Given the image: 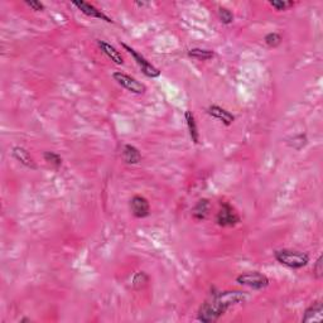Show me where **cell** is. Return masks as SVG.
Returning a JSON list of instances; mask_svg holds the SVG:
<instances>
[{
    "label": "cell",
    "mask_w": 323,
    "mask_h": 323,
    "mask_svg": "<svg viewBox=\"0 0 323 323\" xmlns=\"http://www.w3.org/2000/svg\"><path fill=\"white\" fill-rule=\"evenodd\" d=\"M247 299V294L240 290H225L214 292L211 297L201 305L198 310V319L203 323L216 322L221 315L226 313L229 308L244 303Z\"/></svg>",
    "instance_id": "1"
},
{
    "label": "cell",
    "mask_w": 323,
    "mask_h": 323,
    "mask_svg": "<svg viewBox=\"0 0 323 323\" xmlns=\"http://www.w3.org/2000/svg\"><path fill=\"white\" fill-rule=\"evenodd\" d=\"M274 256L278 262L288 267H292V269H300L309 262V255L304 251H299V250H277L274 252Z\"/></svg>",
    "instance_id": "2"
},
{
    "label": "cell",
    "mask_w": 323,
    "mask_h": 323,
    "mask_svg": "<svg viewBox=\"0 0 323 323\" xmlns=\"http://www.w3.org/2000/svg\"><path fill=\"white\" fill-rule=\"evenodd\" d=\"M236 282L241 285H246V287L252 288L255 290H261L269 285V279L266 275L261 274L259 272H251L245 273V274L239 275L236 278Z\"/></svg>",
    "instance_id": "3"
},
{
    "label": "cell",
    "mask_w": 323,
    "mask_h": 323,
    "mask_svg": "<svg viewBox=\"0 0 323 323\" xmlns=\"http://www.w3.org/2000/svg\"><path fill=\"white\" fill-rule=\"evenodd\" d=\"M216 221L220 226L222 227H232L236 226L240 222V216L237 212L235 211L234 207L227 202L221 203V208H220L219 213H217Z\"/></svg>",
    "instance_id": "4"
},
{
    "label": "cell",
    "mask_w": 323,
    "mask_h": 323,
    "mask_svg": "<svg viewBox=\"0 0 323 323\" xmlns=\"http://www.w3.org/2000/svg\"><path fill=\"white\" fill-rule=\"evenodd\" d=\"M121 45H123L124 49L128 50V53H130V55L133 56V58L135 60V62L138 63L139 67L141 68V71H143L144 75L148 76V77H151V78L159 77V76H160V71H159L156 67H154V66L151 65V63L149 62V61H146L145 58L143 57V56L139 55V53L136 52V50L134 49V48L129 47V45L125 44V43H123Z\"/></svg>",
    "instance_id": "5"
},
{
    "label": "cell",
    "mask_w": 323,
    "mask_h": 323,
    "mask_svg": "<svg viewBox=\"0 0 323 323\" xmlns=\"http://www.w3.org/2000/svg\"><path fill=\"white\" fill-rule=\"evenodd\" d=\"M113 78L119 83V85L123 86L124 88H126V90L130 91V92L140 95V93L145 92L146 90V87L143 85V83L139 82L138 80H135V78L131 77V76L126 75V73L114 72Z\"/></svg>",
    "instance_id": "6"
},
{
    "label": "cell",
    "mask_w": 323,
    "mask_h": 323,
    "mask_svg": "<svg viewBox=\"0 0 323 323\" xmlns=\"http://www.w3.org/2000/svg\"><path fill=\"white\" fill-rule=\"evenodd\" d=\"M130 209L133 214L138 219H144L150 212V206L145 197L143 196H134L130 199Z\"/></svg>",
    "instance_id": "7"
},
{
    "label": "cell",
    "mask_w": 323,
    "mask_h": 323,
    "mask_svg": "<svg viewBox=\"0 0 323 323\" xmlns=\"http://www.w3.org/2000/svg\"><path fill=\"white\" fill-rule=\"evenodd\" d=\"M72 4L75 5V7L77 8L78 10H81V12H82L83 14L87 15V17L96 18V19L105 20V22H107V23H113V19H111V18H109L107 15L103 14V13L101 12V10H98L97 8L93 7V5L90 4V3H86V2H73Z\"/></svg>",
    "instance_id": "8"
},
{
    "label": "cell",
    "mask_w": 323,
    "mask_h": 323,
    "mask_svg": "<svg viewBox=\"0 0 323 323\" xmlns=\"http://www.w3.org/2000/svg\"><path fill=\"white\" fill-rule=\"evenodd\" d=\"M323 319V305L322 302H315L307 308L304 315L302 318V322H320Z\"/></svg>",
    "instance_id": "9"
},
{
    "label": "cell",
    "mask_w": 323,
    "mask_h": 323,
    "mask_svg": "<svg viewBox=\"0 0 323 323\" xmlns=\"http://www.w3.org/2000/svg\"><path fill=\"white\" fill-rule=\"evenodd\" d=\"M97 45L101 49V52H102L103 55L107 56V58H110L114 63H116V65H123L124 63L123 56H121V53L119 52L114 45L109 44V43L103 42V40H97Z\"/></svg>",
    "instance_id": "10"
},
{
    "label": "cell",
    "mask_w": 323,
    "mask_h": 323,
    "mask_svg": "<svg viewBox=\"0 0 323 323\" xmlns=\"http://www.w3.org/2000/svg\"><path fill=\"white\" fill-rule=\"evenodd\" d=\"M13 156H14L18 162H20L23 166L27 167V168H37V164H35L34 159L30 156L29 151H28L27 149L22 148V146H15V148H13Z\"/></svg>",
    "instance_id": "11"
},
{
    "label": "cell",
    "mask_w": 323,
    "mask_h": 323,
    "mask_svg": "<svg viewBox=\"0 0 323 323\" xmlns=\"http://www.w3.org/2000/svg\"><path fill=\"white\" fill-rule=\"evenodd\" d=\"M208 114L211 116H213V118L219 119V120L222 121V123H224L226 126L231 125V124L235 121V116L232 115L230 111L225 110V109L220 107V106H217V105L209 106Z\"/></svg>",
    "instance_id": "12"
},
{
    "label": "cell",
    "mask_w": 323,
    "mask_h": 323,
    "mask_svg": "<svg viewBox=\"0 0 323 323\" xmlns=\"http://www.w3.org/2000/svg\"><path fill=\"white\" fill-rule=\"evenodd\" d=\"M123 158L129 164H138L141 160V154L135 146L126 144L123 148Z\"/></svg>",
    "instance_id": "13"
},
{
    "label": "cell",
    "mask_w": 323,
    "mask_h": 323,
    "mask_svg": "<svg viewBox=\"0 0 323 323\" xmlns=\"http://www.w3.org/2000/svg\"><path fill=\"white\" fill-rule=\"evenodd\" d=\"M209 207H211V204H209L208 199L206 198L199 199V201L196 203V206L193 207V209H192V214H193V217L196 220L206 219Z\"/></svg>",
    "instance_id": "14"
},
{
    "label": "cell",
    "mask_w": 323,
    "mask_h": 323,
    "mask_svg": "<svg viewBox=\"0 0 323 323\" xmlns=\"http://www.w3.org/2000/svg\"><path fill=\"white\" fill-rule=\"evenodd\" d=\"M186 121H187V126H188V131L189 135H191L192 141L194 144L199 143V133H198V128H197L196 120H194V116L192 114V111H186Z\"/></svg>",
    "instance_id": "15"
},
{
    "label": "cell",
    "mask_w": 323,
    "mask_h": 323,
    "mask_svg": "<svg viewBox=\"0 0 323 323\" xmlns=\"http://www.w3.org/2000/svg\"><path fill=\"white\" fill-rule=\"evenodd\" d=\"M188 56L189 57H193V58H196V60H199V61H207V60H211V58L214 56V53L209 49L192 48V49L188 52Z\"/></svg>",
    "instance_id": "16"
},
{
    "label": "cell",
    "mask_w": 323,
    "mask_h": 323,
    "mask_svg": "<svg viewBox=\"0 0 323 323\" xmlns=\"http://www.w3.org/2000/svg\"><path fill=\"white\" fill-rule=\"evenodd\" d=\"M264 42L266 43L267 47L274 48V47H277V45L280 44V42H282V35L278 34V33H275V32L269 33V34L265 35Z\"/></svg>",
    "instance_id": "17"
},
{
    "label": "cell",
    "mask_w": 323,
    "mask_h": 323,
    "mask_svg": "<svg viewBox=\"0 0 323 323\" xmlns=\"http://www.w3.org/2000/svg\"><path fill=\"white\" fill-rule=\"evenodd\" d=\"M149 282V277L145 274L144 272H140L138 273V274L134 277L133 279V285L134 288H136V289H140V288H144L146 284H148Z\"/></svg>",
    "instance_id": "18"
},
{
    "label": "cell",
    "mask_w": 323,
    "mask_h": 323,
    "mask_svg": "<svg viewBox=\"0 0 323 323\" xmlns=\"http://www.w3.org/2000/svg\"><path fill=\"white\" fill-rule=\"evenodd\" d=\"M219 18L224 24H231L234 22V14L226 8H219Z\"/></svg>",
    "instance_id": "19"
},
{
    "label": "cell",
    "mask_w": 323,
    "mask_h": 323,
    "mask_svg": "<svg viewBox=\"0 0 323 323\" xmlns=\"http://www.w3.org/2000/svg\"><path fill=\"white\" fill-rule=\"evenodd\" d=\"M44 159L45 162L52 164V166L56 167V168L61 167V164H62V158H61L57 153H53V151H45Z\"/></svg>",
    "instance_id": "20"
},
{
    "label": "cell",
    "mask_w": 323,
    "mask_h": 323,
    "mask_svg": "<svg viewBox=\"0 0 323 323\" xmlns=\"http://www.w3.org/2000/svg\"><path fill=\"white\" fill-rule=\"evenodd\" d=\"M323 257L322 255H320L319 257L317 259V261L314 262V266H313V274H314V277L317 278V279H320L323 275V262H322Z\"/></svg>",
    "instance_id": "21"
},
{
    "label": "cell",
    "mask_w": 323,
    "mask_h": 323,
    "mask_svg": "<svg viewBox=\"0 0 323 323\" xmlns=\"http://www.w3.org/2000/svg\"><path fill=\"white\" fill-rule=\"evenodd\" d=\"M270 5H272V7L277 10H285V9H288V8L293 7V5H294V3L293 2H270Z\"/></svg>",
    "instance_id": "22"
},
{
    "label": "cell",
    "mask_w": 323,
    "mask_h": 323,
    "mask_svg": "<svg viewBox=\"0 0 323 323\" xmlns=\"http://www.w3.org/2000/svg\"><path fill=\"white\" fill-rule=\"evenodd\" d=\"M25 4H27L30 9L35 10V12H42V10H44V5L40 2H34V0H32V2H25Z\"/></svg>",
    "instance_id": "23"
}]
</instances>
